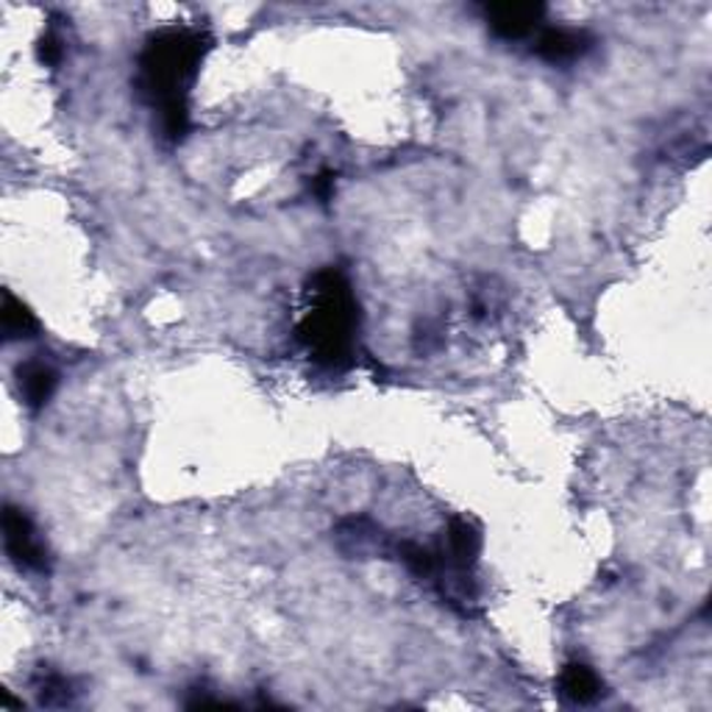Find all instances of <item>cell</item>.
<instances>
[{
	"instance_id": "obj_1",
	"label": "cell",
	"mask_w": 712,
	"mask_h": 712,
	"mask_svg": "<svg viewBox=\"0 0 712 712\" xmlns=\"http://www.w3.org/2000/svg\"><path fill=\"white\" fill-rule=\"evenodd\" d=\"M209 51V36L190 25H168L139 53V89L159 115L164 139L179 142L190 126V89Z\"/></svg>"
},
{
	"instance_id": "obj_2",
	"label": "cell",
	"mask_w": 712,
	"mask_h": 712,
	"mask_svg": "<svg viewBox=\"0 0 712 712\" xmlns=\"http://www.w3.org/2000/svg\"><path fill=\"white\" fill-rule=\"evenodd\" d=\"M360 307L351 284L337 267H323L309 281V309L298 323V340L309 357L331 371H346L357 348Z\"/></svg>"
},
{
	"instance_id": "obj_3",
	"label": "cell",
	"mask_w": 712,
	"mask_h": 712,
	"mask_svg": "<svg viewBox=\"0 0 712 712\" xmlns=\"http://www.w3.org/2000/svg\"><path fill=\"white\" fill-rule=\"evenodd\" d=\"M3 543H7V554L20 571L29 574H47L51 571V554L42 538L36 534V527L31 518L18 507H7L3 510Z\"/></svg>"
},
{
	"instance_id": "obj_4",
	"label": "cell",
	"mask_w": 712,
	"mask_h": 712,
	"mask_svg": "<svg viewBox=\"0 0 712 712\" xmlns=\"http://www.w3.org/2000/svg\"><path fill=\"white\" fill-rule=\"evenodd\" d=\"M485 18L492 36L504 42H521L538 34L545 18V7L543 3H492L485 9Z\"/></svg>"
},
{
	"instance_id": "obj_5",
	"label": "cell",
	"mask_w": 712,
	"mask_h": 712,
	"mask_svg": "<svg viewBox=\"0 0 712 712\" xmlns=\"http://www.w3.org/2000/svg\"><path fill=\"white\" fill-rule=\"evenodd\" d=\"M593 45V36L582 29L567 25H540L532 36V53L549 64H567L585 56Z\"/></svg>"
},
{
	"instance_id": "obj_6",
	"label": "cell",
	"mask_w": 712,
	"mask_h": 712,
	"mask_svg": "<svg viewBox=\"0 0 712 712\" xmlns=\"http://www.w3.org/2000/svg\"><path fill=\"white\" fill-rule=\"evenodd\" d=\"M560 695L571 704H596L604 695V682L585 662H571L560 673Z\"/></svg>"
},
{
	"instance_id": "obj_7",
	"label": "cell",
	"mask_w": 712,
	"mask_h": 712,
	"mask_svg": "<svg viewBox=\"0 0 712 712\" xmlns=\"http://www.w3.org/2000/svg\"><path fill=\"white\" fill-rule=\"evenodd\" d=\"M18 379H20V393H23L25 406L34 412L42 410V406L51 401V395L56 393L59 373L42 360H31L25 362V365H20Z\"/></svg>"
},
{
	"instance_id": "obj_8",
	"label": "cell",
	"mask_w": 712,
	"mask_h": 712,
	"mask_svg": "<svg viewBox=\"0 0 712 712\" xmlns=\"http://www.w3.org/2000/svg\"><path fill=\"white\" fill-rule=\"evenodd\" d=\"M443 549L451 556V562H457L459 567H468L470 571L481 551L479 529L470 521H465V518H454L446 529V545H443Z\"/></svg>"
},
{
	"instance_id": "obj_9",
	"label": "cell",
	"mask_w": 712,
	"mask_h": 712,
	"mask_svg": "<svg viewBox=\"0 0 712 712\" xmlns=\"http://www.w3.org/2000/svg\"><path fill=\"white\" fill-rule=\"evenodd\" d=\"M36 331H40V323H36L34 312L23 301H18L12 293H3V334H7V340H29Z\"/></svg>"
},
{
	"instance_id": "obj_10",
	"label": "cell",
	"mask_w": 712,
	"mask_h": 712,
	"mask_svg": "<svg viewBox=\"0 0 712 712\" xmlns=\"http://www.w3.org/2000/svg\"><path fill=\"white\" fill-rule=\"evenodd\" d=\"M36 693H40V701L42 704L53 706V704H70V682L64 677H59V673H45V677L40 679V684H36Z\"/></svg>"
},
{
	"instance_id": "obj_11",
	"label": "cell",
	"mask_w": 712,
	"mask_h": 712,
	"mask_svg": "<svg viewBox=\"0 0 712 712\" xmlns=\"http://www.w3.org/2000/svg\"><path fill=\"white\" fill-rule=\"evenodd\" d=\"M40 62L47 64V67H56L62 62V42L53 34H45L40 40Z\"/></svg>"
},
{
	"instance_id": "obj_12",
	"label": "cell",
	"mask_w": 712,
	"mask_h": 712,
	"mask_svg": "<svg viewBox=\"0 0 712 712\" xmlns=\"http://www.w3.org/2000/svg\"><path fill=\"white\" fill-rule=\"evenodd\" d=\"M312 190L320 201H329V198L334 195V173H331V170H323V173L312 181Z\"/></svg>"
}]
</instances>
